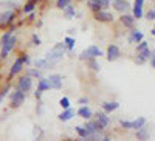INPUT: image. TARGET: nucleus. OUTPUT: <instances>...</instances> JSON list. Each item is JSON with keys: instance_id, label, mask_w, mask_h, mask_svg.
<instances>
[{"instance_id": "4468645a", "label": "nucleus", "mask_w": 155, "mask_h": 141, "mask_svg": "<svg viewBox=\"0 0 155 141\" xmlns=\"http://www.w3.org/2000/svg\"><path fill=\"white\" fill-rule=\"evenodd\" d=\"M149 136H150V129L146 124L141 126L140 129H137V139L138 141H149Z\"/></svg>"}, {"instance_id": "49530a36", "label": "nucleus", "mask_w": 155, "mask_h": 141, "mask_svg": "<svg viewBox=\"0 0 155 141\" xmlns=\"http://www.w3.org/2000/svg\"><path fill=\"white\" fill-rule=\"evenodd\" d=\"M0 28H2V12H0Z\"/></svg>"}, {"instance_id": "dca6fc26", "label": "nucleus", "mask_w": 155, "mask_h": 141, "mask_svg": "<svg viewBox=\"0 0 155 141\" xmlns=\"http://www.w3.org/2000/svg\"><path fill=\"white\" fill-rule=\"evenodd\" d=\"M101 107H102V110H104L106 113H112V112L120 109V102L118 101H106V102L101 104Z\"/></svg>"}, {"instance_id": "0eeeda50", "label": "nucleus", "mask_w": 155, "mask_h": 141, "mask_svg": "<svg viewBox=\"0 0 155 141\" xmlns=\"http://www.w3.org/2000/svg\"><path fill=\"white\" fill-rule=\"evenodd\" d=\"M120 56H121V50H120V47H118V45L112 44V45H109V47H107L106 57H107V61H109V62H115L116 59H120Z\"/></svg>"}, {"instance_id": "2eb2a0df", "label": "nucleus", "mask_w": 155, "mask_h": 141, "mask_svg": "<svg viewBox=\"0 0 155 141\" xmlns=\"http://www.w3.org/2000/svg\"><path fill=\"white\" fill-rule=\"evenodd\" d=\"M112 3H113V8L118 12H121V14H124V12H127L130 9V5H129L127 0H113Z\"/></svg>"}, {"instance_id": "f8f14e48", "label": "nucleus", "mask_w": 155, "mask_h": 141, "mask_svg": "<svg viewBox=\"0 0 155 141\" xmlns=\"http://www.w3.org/2000/svg\"><path fill=\"white\" fill-rule=\"evenodd\" d=\"M84 129L87 130L88 136H93V135H96L98 132H101V130H102L101 127L98 126V123H96V121H92V120H87V121H85Z\"/></svg>"}, {"instance_id": "f704fd0d", "label": "nucleus", "mask_w": 155, "mask_h": 141, "mask_svg": "<svg viewBox=\"0 0 155 141\" xmlns=\"http://www.w3.org/2000/svg\"><path fill=\"white\" fill-rule=\"evenodd\" d=\"M146 19H147L149 22H153V20H155V9H153V8H150V9L146 12Z\"/></svg>"}, {"instance_id": "6ab92c4d", "label": "nucleus", "mask_w": 155, "mask_h": 141, "mask_svg": "<svg viewBox=\"0 0 155 141\" xmlns=\"http://www.w3.org/2000/svg\"><path fill=\"white\" fill-rule=\"evenodd\" d=\"M74 113H76V112H74V109L68 107V109H64V112L58 115V118H59L61 121H64V123H65V121H70V120L74 116Z\"/></svg>"}, {"instance_id": "72a5a7b5", "label": "nucleus", "mask_w": 155, "mask_h": 141, "mask_svg": "<svg viewBox=\"0 0 155 141\" xmlns=\"http://www.w3.org/2000/svg\"><path fill=\"white\" fill-rule=\"evenodd\" d=\"M144 48H149V42H146V41H141V42H138L137 44V53H138V51H143Z\"/></svg>"}, {"instance_id": "4c0bfd02", "label": "nucleus", "mask_w": 155, "mask_h": 141, "mask_svg": "<svg viewBox=\"0 0 155 141\" xmlns=\"http://www.w3.org/2000/svg\"><path fill=\"white\" fill-rule=\"evenodd\" d=\"M20 59H22V62H23V65H30V62H31V59H30V54H22L20 56Z\"/></svg>"}, {"instance_id": "7ed1b4c3", "label": "nucleus", "mask_w": 155, "mask_h": 141, "mask_svg": "<svg viewBox=\"0 0 155 141\" xmlns=\"http://www.w3.org/2000/svg\"><path fill=\"white\" fill-rule=\"evenodd\" d=\"M16 42H17L16 36H14V34H11V36H9V39H8L5 44L0 45V59H6V57H8V54L12 51V48L16 47Z\"/></svg>"}, {"instance_id": "e433bc0d", "label": "nucleus", "mask_w": 155, "mask_h": 141, "mask_svg": "<svg viewBox=\"0 0 155 141\" xmlns=\"http://www.w3.org/2000/svg\"><path fill=\"white\" fill-rule=\"evenodd\" d=\"M31 41H33V45H36V47H39V45H42V39L39 37L37 34H33V37H31Z\"/></svg>"}, {"instance_id": "f3484780", "label": "nucleus", "mask_w": 155, "mask_h": 141, "mask_svg": "<svg viewBox=\"0 0 155 141\" xmlns=\"http://www.w3.org/2000/svg\"><path fill=\"white\" fill-rule=\"evenodd\" d=\"M95 121L98 123V126L101 127V129H106V127L110 124V118L107 116V113H106V112H101V113H98Z\"/></svg>"}, {"instance_id": "7c9ffc66", "label": "nucleus", "mask_w": 155, "mask_h": 141, "mask_svg": "<svg viewBox=\"0 0 155 141\" xmlns=\"http://www.w3.org/2000/svg\"><path fill=\"white\" fill-rule=\"evenodd\" d=\"M9 90H11V85H9V84H8V85H5V87L2 88V90H0V104L3 102V99L6 98V95L9 93Z\"/></svg>"}, {"instance_id": "a19ab883", "label": "nucleus", "mask_w": 155, "mask_h": 141, "mask_svg": "<svg viewBox=\"0 0 155 141\" xmlns=\"http://www.w3.org/2000/svg\"><path fill=\"white\" fill-rule=\"evenodd\" d=\"M147 61H149V65H150V68H153V67H155V54H152Z\"/></svg>"}, {"instance_id": "2f4dec72", "label": "nucleus", "mask_w": 155, "mask_h": 141, "mask_svg": "<svg viewBox=\"0 0 155 141\" xmlns=\"http://www.w3.org/2000/svg\"><path fill=\"white\" fill-rule=\"evenodd\" d=\"M28 76H31V78H42V73H41V70H37V68H28V73H27Z\"/></svg>"}, {"instance_id": "5701e85b", "label": "nucleus", "mask_w": 155, "mask_h": 141, "mask_svg": "<svg viewBox=\"0 0 155 141\" xmlns=\"http://www.w3.org/2000/svg\"><path fill=\"white\" fill-rule=\"evenodd\" d=\"M62 12H64V17L65 19H74V16H76V9H74V6L73 5H68V6H65L62 9Z\"/></svg>"}, {"instance_id": "79ce46f5", "label": "nucleus", "mask_w": 155, "mask_h": 141, "mask_svg": "<svg viewBox=\"0 0 155 141\" xmlns=\"http://www.w3.org/2000/svg\"><path fill=\"white\" fill-rule=\"evenodd\" d=\"M99 2L102 3V8H107V6H110V0H99Z\"/></svg>"}, {"instance_id": "c9c22d12", "label": "nucleus", "mask_w": 155, "mask_h": 141, "mask_svg": "<svg viewBox=\"0 0 155 141\" xmlns=\"http://www.w3.org/2000/svg\"><path fill=\"white\" fill-rule=\"evenodd\" d=\"M120 126L123 129H132V121H126V120H120Z\"/></svg>"}, {"instance_id": "1a4fd4ad", "label": "nucleus", "mask_w": 155, "mask_h": 141, "mask_svg": "<svg viewBox=\"0 0 155 141\" xmlns=\"http://www.w3.org/2000/svg\"><path fill=\"white\" fill-rule=\"evenodd\" d=\"M113 14L110 11H106V9H101L98 12H95V20L96 22H102V23H109V22H113Z\"/></svg>"}, {"instance_id": "473e14b6", "label": "nucleus", "mask_w": 155, "mask_h": 141, "mask_svg": "<svg viewBox=\"0 0 155 141\" xmlns=\"http://www.w3.org/2000/svg\"><path fill=\"white\" fill-rule=\"evenodd\" d=\"M59 106H61L62 109H68V107H70V99H68L67 96L61 98V99H59Z\"/></svg>"}, {"instance_id": "b1692460", "label": "nucleus", "mask_w": 155, "mask_h": 141, "mask_svg": "<svg viewBox=\"0 0 155 141\" xmlns=\"http://www.w3.org/2000/svg\"><path fill=\"white\" fill-rule=\"evenodd\" d=\"M85 64H87V67H88L90 70H93V71H99V70H101V65H99V62L96 61V57H90V59H87Z\"/></svg>"}, {"instance_id": "9b49d317", "label": "nucleus", "mask_w": 155, "mask_h": 141, "mask_svg": "<svg viewBox=\"0 0 155 141\" xmlns=\"http://www.w3.org/2000/svg\"><path fill=\"white\" fill-rule=\"evenodd\" d=\"M23 62H22V59H20V56L14 61V64L11 65V68H9V74H8V79H12L14 76L17 74V73H20L22 70H23Z\"/></svg>"}, {"instance_id": "20e7f679", "label": "nucleus", "mask_w": 155, "mask_h": 141, "mask_svg": "<svg viewBox=\"0 0 155 141\" xmlns=\"http://www.w3.org/2000/svg\"><path fill=\"white\" fill-rule=\"evenodd\" d=\"M25 96H27V93H23V92H20V90H16L12 92L11 95H9V102H11V109H19L23 102H25Z\"/></svg>"}, {"instance_id": "c756f323", "label": "nucleus", "mask_w": 155, "mask_h": 141, "mask_svg": "<svg viewBox=\"0 0 155 141\" xmlns=\"http://www.w3.org/2000/svg\"><path fill=\"white\" fill-rule=\"evenodd\" d=\"M71 3H73V0H56V8L64 9L65 6H68V5H71Z\"/></svg>"}, {"instance_id": "58836bf2", "label": "nucleus", "mask_w": 155, "mask_h": 141, "mask_svg": "<svg viewBox=\"0 0 155 141\" xmlns=\"http://www.w3.org/2000/svg\"><path fill=\"white\" fill-rule=\"evenodd\" d=\"M33 132H34V135H37V136H42V135H44V130H42L39 126H34V130H33Z\"/></svg>"}, {"instance_id": "de8ad7c7", "label": "nucleus", "mask_w": 155, "mask_h": 141, "mask_svg": "<svg viewBox=\"0 0 155 141\" xmlns=\"http://www.w3.org/2000/svg\"><path fill=\"white\" fill-rule=\"evenodd\" d=\"M102 141H112L110 138H104V139H102Z\"/></svg>"}, {"instance_id": "a211bd4d", "label": "nucleus", "mask_w": 155, "mask_h": 141, "mask_svg": "<svg viewBox=\"0 0 155 141\" xmlns=\"http://www.w3.org/2000/svg\"><path fill=\"white\" fill-rule=\"evenodd\" d=\"M135 17L132 16V14H121V17H120V22L124 25V27H127V28H134V25H135Z\"/></svg>"}, {"instance_id": "393cba45", "label": "nucleus", "mask_w": 155, "mask_h": 141, "mask_svg": "<svg viewBox=\"0 0 155 141\" xmlns=\"http://www.w3.org/2000/svg\"><path fill=\"white\" fill-rule=\"evenodd\" d=\"M74 44H76L74 37H71V36H65V37H64V45H65V48L68 51H73L74 50Z\"/></svg>"}, {"instance_id": "f257e3e1", "label": "nucleus", "mask_w": 155, "mask_h": 141, "mask_svg": "<svg viewBox=\"0 0 155 141\" xmlns=\"http://www.w3.org/2000/svg\"><path fill=\"white\" fill-rule=\"evenodd\" d=\"M65 53H67L65 45H64V42H59V44H56L51 50H48V53H47L45 59L51 64V65H53V64L61 62V61L64 59V56H65Z\"/></svg>"}, {"instance_id": "09e8293b", "label": "nucleus", "mask_w": 155, "mask_h": 141, "mask_svg": "<svg viewBox=\"0 0 155 141\" xmlns=\"http://www.w3.org/2000/svg\"><path fill=\"white\" fill-rule=\"evenodd\" d=\"M76 141H82V138H79V139H76Z\"/></svg>"}, {"instance_id": "39448f33", "label": "nucleus", "mask_w": 155, "mask_h": 141, "mask_svg": "<svg viewBox=\"0 0 155 141\" xmlns=\"http://www.w3.org/2000/svg\"><path fill=\"white\" fill-rule=\"evenodd\" d=\"M16 88H17V90H20V92H23V93L30 92L31 88H33V78H31V76H28V74L20 76L19 81H17V87Z\"/></svg>"}, {"instance_id": "423d86ee", "label": "nucleus", "mask_w": 155, "mask_h": 141, "mask_svg": "<svg viewBox=\"0 0 155 141\" xmlns=\"http://www.w3.org/2000/svg\"><path fill=\"white\" fill-rule=\"evenodd\" d=\"M47 81L50 84V88H53V90H61L62 84H64V78H62L61 74H58V73L50 74L48 78H47Z\"/></svg>"}, {"instance_id": "a878e982", "label": "nucleus", "mask_w": 155, "mask_h": 141, "mask_svg": "<svg viewBox=\"0 0 155 141\" xmlns=\"http://www.w3.org/2000/svg\"><path fill=\"white\" fill-rule=\"evenodd\" d=\"M37 90H41V92H47V90H50V84H48L47 78H39Z\"/></svg>"}, {"instance_id": "ddd939ff", "label": "nucleus", "mask_w": 155, "mask_h": 141, "mask_svg": "<svg viewBox=\"0 0 155 141\" xmlns=\"http://www.w3.org/2000/svg\"><path fill=\"white\" fill-rule=\"evenodd\" d=\"M16 19V12L14 9H6L5 12H2V27H8L14 22Z\"/></svg>"}, {"instance_id": "4be33fe9", "label": "nucleus", "mask_w": 155, "mask_h": 141, "mask_svg": "<svg viewBox=\"0 0 155 141\" xmlns=\"http://www.w3.org/2000/svg\"><path fill=\"white\" fill-rule=\"evenodd\" d=\"M87 6L92 9L93 12H98L101 9H104V8H102V3L99 2V0H87Z\"/></svg>"}, {"instance_id": "c03bdc74", "label": "nucleus", "mask_w": 155, "mask_h": 141, "mask_svg": "<svg viewBox=\"0 0 155 141\" xmlns=\"http://www.w3.org/2000/svg\"><path fill=\"white\" fill-rule=\"evenodd\" d=\"M143 3H144V0H135V5H134V6H137V8H143Z\"/></svg>"}, {"instance_id": "bb28decb", "label": "nucleus", "mask_w": 155, "mask_h": 141, "mask_svg": "<svg viewBox=\"0 0 155 141\" xmlns=\"http://www.w3.org/2000/svg\"><path fill=\"white\" fill-rule=\"evenodd\" d=\"M36 5H37V0H28V2L25 3V6H23V12H25V14L33 12L34 8H36Z\"/></svg>"}, {"instance_id": "ea45409f", "label": "nucleus", "mask_w": 155, "mask_h": 141, "mask_svg": "<svg viewBox=\"0 0 155 141\" xmlns=\"http://www.w3.org/2000/svg\"><path fill=\"white\" fill-rule=\"evenodd\" d=\"M88 98L87 96H82V98H79V101H78V104H81V106H87L88 104Z\"/></svg>"}, {"instance_id": "6e6552de", "label": "nucleus", "mask_w": 155, "mask_h": 141, "mask_svg": "<svg viewBox=\"0 0 155 141\" xmlns=\"http://www.w3.org/2000/svg\"><path fill=\"white\" fill-rule=\"evenodd\" d=\"M143 37H144L143 31H140L138 28H130V33L127 36V42L130 45H137L138 42L143 41Z\"/></svg>"}, {"instance_id": "9d476101", "label": "nucleus", "mask_w": 155, "mask_h": 141, "mask_svg": "<svg viewBox=\"0 0 155 141\" xmlns=\"http://www.w3.org/2000/svg\"><path fill=\"white\" fill-rule=\"evenodd\" d=\"M152 54H153V50H150V48H144L143 51H138L137 57H135V64L137 65H143Z\"/></svg>"}, {"instance_id": "412c9836", "label": "nucleus", "mask_w": 155, "mask_h": 141, "mask_svg": "<svg viewBox=\"0 0 155 141\" xmlns=\"http://www.w3.org/2000/svg\"><path fill=\"white\" fill-rule=\"evenodd\" d=\"M34 67L37 68V70H47V68H50L51 67V64L44 57V59H36L34 61Z\"/></svg>"}, {"instance_id": "cd10ccee", "label": "nucleus", "mask_w": 155, "mask_h": 141, "mask_svg": "<svg viewBox=\"0 0 155 141\" xmlns=\"http://www.w3.org/2000/svg\"><path fill=\"white\" fill-rule=\"evenodd\" d=\"M146 124V118H143V116H140V118H137V120H134L132 121V129H140L141 126H144Z\"/></svg>"}, {"instance_id": "f03ea898", "label": "nucleus", "mask_w": 155, "mask_h": 141, "mask_svg": "<svg viewBox=\"0 0 155 141\" xmlns=\"http://www.w3.org/2000/svg\"><path fill=\"white\" fill-rule=\"evenodd\" d=\"M102 54H104V51H102L99 47H96V45H90V47H87L82 53L79 54V59L81 61H87V59H90V57H101Z\"/></svg>"}, {"instance_id": "a18cd8bd", "label": "nucleus", "mask_w": 155, "mask_h": 141, "mask_svg": "<svg viewBox=\"0 0 155 141\" xmlns=\"http://www.w3.org/2000/svg\"><path fill=\"white\" fill-rule=\"evenodd\" d=\"M34 17H36L34 12H30V16H28V22H33V20H34Z\"/></svg>"}, {"instance_id": "c85d7f7f", "label": "nucleus", "mask_w": 155, "mask_h": 141, "mask_svg": "<svg viewBox=\"0 0 155 141\" xmlns=\"http://www.w3.org/2000/svg\"><path fill=\"white\" fill-rule=\"evenodd\" d=\"M74 130L78 132V135H79V138H82V139L88 138V133H87V130L84 129V126H76V127H74Z\"/></svg>"}, {"instance_id": "aec40b11", "label": "nucleus", "mask_w": 155, "mask_h": 141, "mask_svg": "<svg viewBox=\"0 0 155 141\" xmlns=\"http://www.w3.org/2000/svg\"><path fill=\"white\" fill-rule=\"evenodd\" d=\"M76 113L79 115V116H81L82 120H85V121H87V120H92V116H93V112L90 110L87 106H82V107H81L79 110H78Z\"/></svg>"}, {"instance_id": "37998d69", "label": "nucleus", "mask_w": 155, "mask_h": 141, "mask_svg": "<svg viewBox=\"0 0 155 141\" xmlns=\"http://www.w3.org/2000/svg\"><path fill=\"white\" fill-rule=\"evenodd\" d=\"M34 98H36L37 101H41V98H42V92H41V90H36V92H34Z\"/></svg>"}]
</instances>
